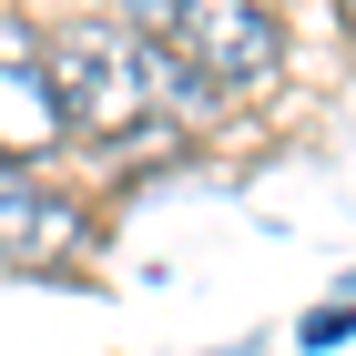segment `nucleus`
Listing matches in <instances>:
<instances>
[{
	"label": "nucleus",
	"mask_w": 356,
	"mask_h": 356,
	"mask_svg": "<svg viewBox=\"0 0 356 356\" xmlns=\"http://www.w3.org/2000/svg\"><path fill=\"white\" fill-rule=\"evenodd\" d=\"M133 21L153 31V41L173 51V72H193L214 102L265 92L275 72H285V21H275V10H245V0H153V10H133Z\"/></svg>",
	"instance_id": "f03ea898"
},
{
	"label": "nucleus",
	"mask_w": 356,
	"mask_h": 356,
	"mask_svg": "<svg viewBox=\"0 0 356 356\" xmlns=\"http://www.w3.org/2000/svg\"><path fill=\"white\" fill-rule=\"evenodd\" d=\"M0 72H41V21H10L0 10Z\"/></svg>",
	"instance_id": "20e7f679"
},
{
	"label": "nucleus",
	"mask_w": 356,
	"mask_h": 356,
	"mask_svg": "<svg viewBox=\"0 0 356 356\" xmlns=\"http://www.w3.org/2000/svg\"><path fill=\"white\" fill-rule=\"evenodd\" d=\"M82 254H102V214L72 184H51L41 163L0 153V265L10 275H72Z\"/></svg>",
	"instance_id": "7ed1b4c3"
},
{
	"label": "nucleus",
	"mask_w": 356,
	"mask_h": 356,
	"mask_svg": "<svg viewBox=\"0 0 356 356\" xmlns=\"http://www.w3.org/2000/svg\"><path fill=\"white\" fill-rule=\"evenodd\" d=\"M41 92L61 112V143H92V153H112L133 133H184V122H214L224 112L193 72H173V51L133 10L41 31Z\"/></svg>",
	"instance_id": "f257e3e1"
}]
</instances>
